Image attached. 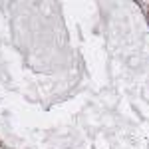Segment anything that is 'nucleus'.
<instances>
[{"label":"nucleus","mask_w":149,"mask_h":149,"mask_svg":"<svg viewBox=\"0 0 149 149\" xmlns=\"http://www.w3.org/2000/svg\"><path fill=\"white\" fill-rule=\"evenodd\" d=\"M139 4V10L143 12L145 16H149V0H141V2H137Z\"/></svg>","instance_id":"nucleus-1"}]
</instances>
